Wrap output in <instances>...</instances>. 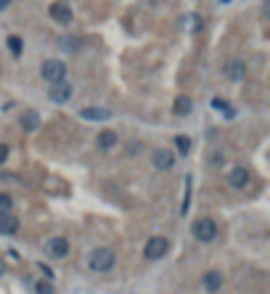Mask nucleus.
<instances>
[{
    "label": "nucleus",
    "instance_id": "f257e3e1",
    "mask_svg": "<svg viewBox=\"0 0 270 294\" xmlns=\"http://www.w3.org/2000/svg\"><path fill=\"white\" fill-rule=\"evenodd\" d=\"M117 257L114 252L109 249V246H98V249H93L88 254V268L93 270V273H109V270L114 268Z\"/></svg>",
    "mask_w": 270,
    "mask_h": 294
},
{
    "label": "nucleus",
    "instance_id": "f03ea898",
    "mask_svg": "<svg viewBox=\"0 0 270 294\" xmlns=\"http://www.w3.org/2000/svg\"><path fill=\"white\" fill-rule=\"evenodd\" d=\"M191 233H194V239H196V241L209 244V241H215V239H217V223H215L212 217H199V220H194Z\"/></svg>",
    "mask_w": 270,
    "mask_h": 294
},
{
    "label": "nucleus",
    "instance_id": "7ed1b4c3",
    "mask_svg": "<svg viewBox=\"0 0 270 294\" xmlns=\"http://www.w3.org/2000/svg\"><path fill=\"white\" fill-rule=\"evenodd\" d=\"M40 75H43L45 82H51V85L53 82H61V80H66V64L58 61V58H48V61L43 64Z\"/></svg>",
    "mask_w": 270,
    "mask_h": 294
},
{
    "label": "nucleus",
    "instance_id": "20e7f679",
    "mask_svg": "<svg viewBox=\"0 0 270 294\" xmlns=\"http://www.w3.org/2000/svg\"><path fill=\"white\" fill-rule=\"evenodd\" d=\"M167 249H170V241L164 236H151L143 246V257L146 260H162V257L167 254Z\"/></svg>",
    "mask_w": 270,
    "mask_h": 294
},
{
    "label": "nucleus",
    "instance_id": "39448f33",
    "mask_svg": "<svg viewBox=\"0 0 270 294\" xmlns=\"http://www.w3.org/2000/svg\"><path fill=\"white\" fill-rule=\"evenodd\" d=\"M45 249H48V254L53 257V260H64V257L69 254V239H64V236H53V239H48Z\"/></svg>",
    "mask_w": 270,
    "mask_h": 294
},
{
    "label": "nucleus",
    "instance_id": "423d86ee",
    "mask_svg": "<svg viewBox=\"0 0 270 294\" xmlns=\"http://www.w3.org/2000/svg\"><path fill=\"white\" fill-rule=\"evenodd\" d=\"M222 75H225L228 80L239 82L246 77V64L241 61V58H230V61H225V66H222Z\"/></svg>",
    "mask_w": 270,
    "mask_h": 294
},
{
    "label": "nucleus",
    "instance_id": "0eeeda50",
    "mask_svg": "<svg viewBox=\"0 0 270 294\" xmlns=\"http://www.w3.org/2000/svg\"><path fill=\"white\" fill-rule=\"evenodd\" d=\"M48 96H51V101H53V103H66L69 98H72V85H69L66 80H61V82H53Z\"/></svg>",
    "mask_w": 270,
    "mask_h": 294
},
{
    "label": "nucleus",
    "instance_id": "6e6552de",
    "mask_svg": "<svg viewBox=\"0 0 270 294\" xmlns=\"http://www.w3.org/2000/svg\"><path fill=\"white\" fill-rule=\"evenodd\" d=\"M51 19L58 21V24H69L72 21V8H69V3H64V0L51 3Z\"/></svg>",
    "mask_w": 270,
    "mask_h": 294
},
{
    "label": "nucleus",
    "instance_id": "1a4fd4ad",
    "mask_svg": "<svg viewBox=\"0 0 270 294\" xmlns=\"http://www.w3.org/2000/svg\"><path fill=\"white\" fill-rule=\"evenodd\" d=\"M151 162H154V167H157V170H172L175 154H172L170 149H157L154 154H151Z\"/></svg>",
    "mask_w": 270,
    "mask_h": 294
},
{
    "label": "nucleus",
    "instance_id": "9d476101",
    "mask_svg": "<svg viewBox=\"0 0 270 294\" xmlns=\"http://www.w3.org/2000/svg\"><path fill=\"white\" fill-rule=\"evenodd\" d=\"M249 180H252V175H249V170H246V167H233L228 172V186L230 188H246V186H249Z\"/></svg>",
    "mask_w": 270,
    "mask_h": 294
},
{
    "label": "nucleus",
    "instance_id": "9b49d317",
    "mask_svg": "<svg viewBox=\"0 0 270 294\" xmlns=\"http://www.w3.org/2000/svg\"><path fill=\"white\" fill-rule=\"evenodd\" d=\"M111 112L109 109H103V106H85V109H80V120H88V122H103V120H109Z\"/></svg>",
    "mask_w": 270,
    "mask_h": 294
},
{
    "label": "nucleus",
    "instance_id": "f8f14e48",
    "mask_svg": "<svg viewBox=\"0 0 270 294\" xmlns=\"http://www.w3.org/2000/svg\"><path fill=\"white\" fill-rule=\"evenodd\" d=\"M19 125H21V130H24V133H37L40 130V114L37 112H24V114H21V120H19Z\"/></svg>",
    "mask_w": 270,
    "mask_h": 294
},
{
    "label": "nucleus",
    "instance_id": "ddd939ff",
    "mask_svg": "<svg viewBox=\"0 0 270 294\" xmlns=\"http://www.w3.org/2000/svg\"><path fill=\"white\" fill-rule=\"evenodd\" d=\"M202 286H204L209 294L220 291V286H222V276L217 273V270H207V273L202 276Z\"/></svg>",
    "mask_w": 270,
    "mask_h": 294
},
{
    "label": "nucleus",
    "instance_id": "4468645a",
    "mask_svg": "<svg viewBox=\"0 0 270 294\" xmlns=\"http://www.w3.org/2000/svg\"><path fill=\"white\" fill-rule=\"evenodd\" d=\"M0 233L3 236H14V233H19V217L14 215H0Z\"/></svg>",
    "mask_w": 270,
    "mask_h": 294
},
{
    "label": "nucleus",
    "instance_id": "2eb2a0df",
    "mask_svg": "<svg viewBox=\"0 0 270 294\" xmlns=\"http://www.w3.org/2000/svg\"><path fill=\"white\" fill-rule=\"evenodd\" d=\"M191 109H194V101H191L188 96H178V98H175L172 112L178 114V117H188V114H191Z\"/></svg>",
    "mask_w": 270,
    "mask_h": 294
},
{
    "label": "nucleus",
    "instance_id": "dca6fc26",
    "mask_svg": "<svg viewBox=\"0 0 270 294\" xmlns=\"http://www.w3.org/2000/svg\"><path fill=\"white\" fill-rule=\"evenodd\" d=\"M98 149H103V151H106V149H114L117 146V133L114 130H103V133H98Z\"/></svg>",
    "mask_w": 270,
    "mask_h": 294
},
{
    "label": "nucleus",
    "instance_id": "f3484780",
    "mask_svg": "<svg viewBox=\"0 0 270 294\" xmlns=\"http://www.w3.org/2000/svg\"><path fill=\"white\" fill-rule=\"evenodd\" d=\"M6 45H8V51L14 53L16 58L21 56V51H24V43H21V38H16V34H8V40H6Z\"/></svg>",
    "mask_w": 270,
    "mask_h": 294
},
{
    "label": "nucleus",
    "instance_id": "a211bd4d",
    "mask_svg": "<svg viewBox=\"0 0 270 294\" xmlns=\"http://www.w3.org/2000/svg\"><path fill=\"white\" fill-rule=\"evenodd\" d=\"M14 209V196L11 194H0V215H8Z\"/></svg>",
    "mask_w": 270,
    "mask_h": 294
},
{
    "label": "nucleus",
    "instance_id": "6ab92c4d",
    "mask_svg": "<svg viewBox=\"0 0 270 294\" xmlns=\"http://www.w3.org/2000/svg\"><path fill=\"white\" fill-rule=\"evenodd\" d=\"M175 149H178V154H188V151H191V140L188 138H185V135H178V138H175Z\"/></svg>",
    "mask_w": 270,
    "mask_h": 294
},
{
    "label": "nucleus",
    "instance_id": "aec40b11",
    "mask_svg": "<svg viewBox=\"0 0 270 294\" xmlns=\"http://www.w3.org/2000/svg\"><path fill=\"white\" fill-rule=\"evenodd\" d=\"M34 291H37V294H56V289H53V284L48 278H40L37 284H34Z\"/></svg>",
    "mask_w": 270,
    "mask_h": 294
},
{
    "label": "nucleus",
    "instance_id": "412c9836",
    "mask_svg": "<svg viewBox=\"0 0 270 294\" xmlns=\"http://www.w3.org/2000/svg\"><path fill=\"white\" fill-rule=\"evenodd\" d=\"M188 202H191V178L185 180V199H183V207H180V212H183V215L188 212Z\"/></svg>",
    "mask_w": 270,
    "mask_h": 294
},
{
    "label": "nucleus",
    "instance_id": "4be33fe9",
    "mask_svg": "<svg viewBox=\"0 0 270 294\" xmlns=\"http://www.w3.org/2000/svg\"><path fill=\"white\" fill-rule=\"evenodd\" d=\"M6 159H8V146H6V143H0V164H3Z\"/></svg>",
    "mask_w": 270,
    "mask_h": 294
},
{
    "label": "nucleus",
    "instance_id": "5701e85b",
    "mask_svg": "<svg viewBox=\"0 0 270 294\" xmlns=\"http://www.w3.org/2000/svg\"><path fill=\"white\" fill-rule=\"evenodd\" d=\"M3 8H8V0H0V11H3Z\"/></svg>",
    "mask_w": 270,
    "mask_h": 294
},
{
    "label": "nucleus",
    "instance_id": "b1692460",
    "mask_svg": "<svg viewBox=\"0 0 270 294\" xmlns=\"http://www.w3.org/2000/svg\"><path fill=\"white\" fill-rule=\"evenodd\" d=\"M6 273V263H0V276H3Z\"/></svg>",
    "mask_w": 270,
    "mask_h": 294
},
{
    "label": "nucleus",
    "instance_id": "393cba45",
    "mask_svg": "<svg viewBox=\"0 0 270 294\" xmlns=\"http://www.w3.org/2000/svg\"><path fill=\"white\" fill-rule=\"evenodd\" d=\"M220 3H230V0H220Z\"/></svg>",
    "mask_w": 270,
    "mask_h": 294
}]
</instances>
